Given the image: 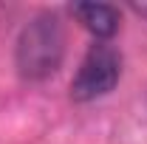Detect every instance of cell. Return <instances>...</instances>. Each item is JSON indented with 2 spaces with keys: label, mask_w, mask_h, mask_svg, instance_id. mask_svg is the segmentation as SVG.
<instances>
[{
  "label": "cell",
  "mask_w": 147,
  "mask_h": 144,
  "mask_svg": "<svg viewBox=\"0 0 147 144\" xmlns=\"http://www.w3.org/2000/svg\"><path fill=\"white\" fill-rule=\"evenodd\" d=\"M65 57V31L57 14L45 11L23 26L17 37V68L26 79L40 82L59 71Z\"/></svg>",
  "instance_id": "obj_1"
},
{
  "label": "cell",
  "mask_w": 147,
  "mask_h": 144,
  "mask_svg": "<svg viewBox=\"0 0 147 144\" xmlns=\"http://www.w3.org/2000/svg\"><path fill=\"white\" fill-rule=\"evenodd\" d=\"M122 76V54L110 42H93L88 54L82 57L79 71L71 79V99L74 102H93L108 96L119 85Z\"/></svg>",
  "instance_id": "obj_2"
},
{
  "label": "cell",
  "mask_w": 147,
  "mask_h": 144,
  "mask_svg": "<svg viewBox=\"0 0 147 144\" xmlns=\"http://www.w3.org/2000/svg\"><path fill=\"white\" fill-rule=\"evenodd\" d=\"M71 14L79 23L82 28H88L99 42H105L119 31V9H113L108 3H74Z\"/></svg>",
  "instance_id": "obj_3"
},
{
  "label": "cell",
  "mask_w": 147,
  "mask_h": 144,
  "mask_svg": "<svg viewBox=\"0 0 147 144\" xmlns=\"http://www.w3.org/2000/svg\"><path fill=\"white\" fill-rule=\"evenodd\" d=\"M133 11L142 14V17H147V3H133Z\"/></svg>",
  "instance_id": "obj_4"
}]
</instances>
